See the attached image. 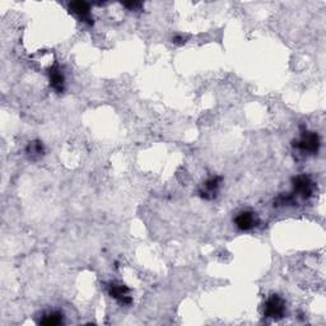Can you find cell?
I'll return each instance as SVG.
<instances>
[{"label": "cell", "instance_id": "7a4b0ae2", "mask_svg": "<svg viewBox=\"0 0 326 326\" xmlns=\"http://www.w3.org/2000/svg\"><path fill=\"white\" fill-rule=\"evenodd\" d=\"M297 148L301 149L302 152H306V153L314 154L319 151L320 148V138L316 133H303L301 136V139L296 144Z\"/></svg>", "mask_w": 326, "mask_h": 326}, {"label": "cell", "instance_id": "6da1fadb", "mask_svg": "<svg viewBox=\"0 0 326 326\" xmlns=\"http://www.w3.org/2000/svg\"><path fill=\"white\" fill-rule=\"evenodd\" d=\"M285 311V303L279 296L273 295L271 297L266 299L265 306H264V316L269 319H282Z\"/></svg>", "mask_w": 326, "mask_h": 326}, {"label": "cell", "instance_id": "ba28073f", "mask_svg": "<svg viewBox=\"0 0 326 326\" xmlns=\"http://www.w3.org/2000/svg\"><path fill=\"white\" fill-rule=\"evenodd\" d=\"M219 185H221V177H212L205 181L203 196L205 199H212L213 196H215V192L218 191Z\"/></svg>", "mask_w": 326, "mask_h": 326}, {"label": "cell", "instance_id": "3957f363", "mask_svg": "<svg viewBox=\"0 0 326 326\" xmlns=\"http://www.w3.org/2000/svg\"><path fill=\"white\" fill-rule=\"evenodd\" d=\"M293 190L295 194H297L298 196H301L302 199H309L312 196V192H314V183H312L311 178L306 175H302L296 177L293 180Z\"/></svg>", "mask_w": 326, "mask_h": 326}, {"label": "cell", "instance_id": "30bf717a", "mask_svg": "<svg viewBox=\"0 0 326 326\" xmlns=\"http://www.w3.org/2000/svg\"><path fill=\"white\" fill-rule=\"evenodd\" d=\"M28 152H31V154L33 156V154H40L42 153V144L41 143H31L28 146Z\"/></svg>", "mask_w": 326, "mask_h": 326}, {"label": "cell", "instance_id": "8992f818", "mask_svg": "<svg viewBox=\"0 0 326 326\" xmlns=\"http://www.w3.org/2000/svg\"><path fill=\"white\" fill-rule=\"evenodd\" d=\"M70 10L76 15H78L83 22H88L90 25V12L89 5L85 2H74L70 4Z\"/></svg>", "mask_w": 326, "mask_h": 326}, {"label": "cell", "instance_id": "52a82bcc", "mask_svg": "<svg viewBox=\"0 0 326 326\" xmlns=\"http://www.w3.org/2000/svg\"><path fill=\"white\" fill-rule=\"evenodd\" d=\"M49 78H50V84H51V87L54 88L56 92H63L65 78H64V74L61 73L59 66H52V68L50 69Z\"/></svg>", "mask_w": 326, "mask_h": 326}, {"label": "cell", "instance_id": "5b68a950", "mask_svg": "<svg viewBox=\"0 0 326 326\" xmlns=\"http://www.w3.org/2000/svg\"><path fill=\"white\" fill-rule=\"evenodd\" d=\"M234 223H236L237 228H240L241 231H248L258 224V217L253 212L245 210V212H241L237 215L234 219Z\"/></svg>", "mask_w": 326, "mask_h": 326}, {"label": "cell", "instance_id": "9c48e42d", "mask_svg": "<svg viewBox=\"0 0 326 326\" xmlns=\"http://www.w3.org/2000/svg\"><path fill=\"white\" fill-rule=\"evenodd\" d=\"M61 322H63V314L58 311L49 312V314H46L41 320H40V324L47 325V326L59 325L61 324Z\"/></svg>", "mask_w": 326, "mask_h": 326}, {"label": "cell", "instance_id": "277c9868", "mask_svg": "<svg viewBox=\"0 0 326 326\" xmlns=\"http://www.w3.org/2000/svg\"><path fill=\"white\" fill-rule=\"evenodd\" d=\"M110 296H111L112 298L117 299V302L121 304H125V306H128V304L132 303V297L129 296V292L130 289L126 287V285L124 284H116V283H114V284L110 285Z\"/></svg>", "mask_w": 326, "mask_h": 326}]
</instances>
